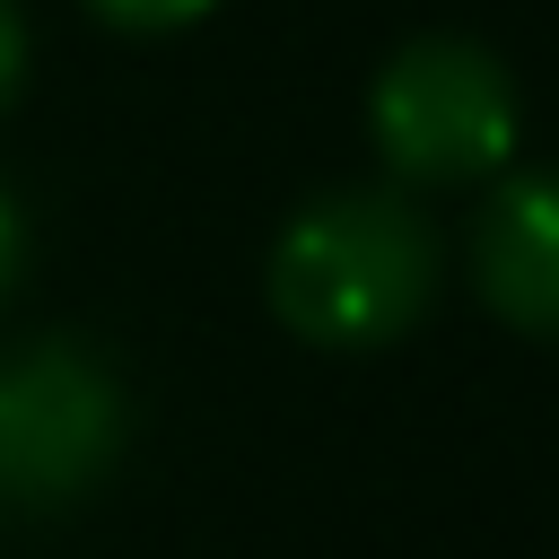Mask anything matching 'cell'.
<instances>
[{
  "instance_id": "52a82bcc",
  "label": "cell",
  "mask_w": 559,
  "mask_h": 559,
  "mask_svg": "<svg viewBox=\"0 0 559 559\" xmlns=\"http://www.w3.org/2000/svg\"><path fill=\"white\" fill-rule=\"evenodd\" d=\"M17 271H26V218H17V201L0 192V297L17 288Z\"/></svg>"
},
{
  "instance_id": "5b68a950",
  "label": "cell",
  "mask_w": 559,
  "mask_h": 559,
  "mask_svg": "<svg viewBox=\"0 0 559 559\" xmlns=\"http://www.w3.org/2000/svg\"><path fill=\"white\" fill-rule=\"evenodd\" d=\"M105 26H131V35H166V26H192L210 0H87Z\"/></svg>"
},
{
  "instance_id": "7a4b0ae2",
  "label": "cell",
  "mask_w": 559,
  "mask_h": 559,
  "mask_svg": "<svg viewBox=\"0 0 559 559\" xmlns=\"http://www.w3.org/2000/svg\"><path fill=\"white\" fill-rule=\"evenodd\" d=\"M122 376L87 341H26L0 358V507L87 498L122 454Z\"/></svg>"
},
{
  "instance_id": "3957f363",
  "label": "cell",
  "mask_w": 559,
  "mask_h": 559,
  "mask_svg": "<svg viewBox=\"0 0 559 559\" xmlns=\"http://www.w3.org/2000/svg\"><path fill=\"white\" fill-rule=\"evenodd\" d=\"M376 148L402 183H480L515 148V79L463 35H419L376 79Z\"/></svg>"
},
{
  "instance_id": "8992f818",
  "label": "cell",
  "mask_w": 559,
  "mask_h": 559,
  "mask_svg": "<svg viewBox=\"0 0 559 559\" xmlns=\"http://www.w3.org/2000/svg\"><path fill=\"white\" fill-rule=\"evenodd\" d=\"M17 79H26V26H17V9L0 0V114H9V96H17Z\"/></svg>"
},
{
  "instance_id": "277c9868",
  "label": "cell",
  "mask_w": 559,
  "mask_h": 559,
  "mask_svg": "<svg viewBox=\"0 0 559 559\" xmlns=\"http://www.w3.org/2000/svg\"><path fill=\"white\" fill-rule=\"evenodd\" d=\"M472 280L489 314L533 341H559V175H515L472 227Z\"/></svg>"
},
{
  "instance_id": "6da1fadb",
  "label": "cell",
  "mask_w": 559,
  "mask_h": 559,
  "mask_svg": "<svg viewBox=\"0 0 559 559\" xmlns=\"http://www.w3.org/2000/svg\"><path fill=\"white\" fill-rule=\"evenodd\" d=\"M437 297V227L402 192H323L271 245V306L314 349H384Z\"/></svg>"
}]
</instances>
